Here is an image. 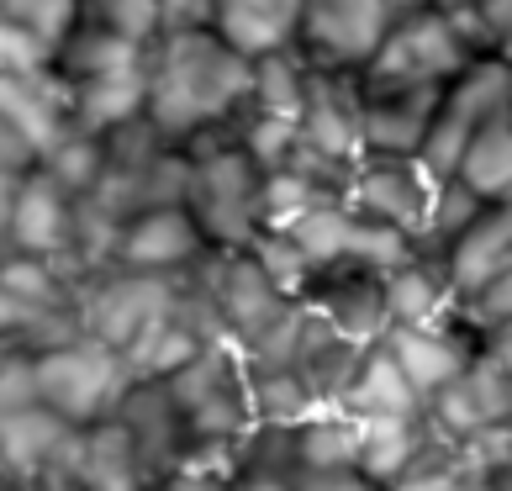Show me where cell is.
<instances>
[{
    "instance_id": "6da1fadb",
    "label": "cell",
    "mask_w": 512,
    "mask_h": 491,
    "mask_svg": "<svg viewBox=\"0 0 512 491\" xmlns=\"http://www.w3.org/2000/svg\"><path fill=\"white\" fill-rule=\"evenodd\" d=\"M254 69L227 53L212 32H164L143 64V122L164 143L191 148L233 132L249 117Z\"/></svg>"
},
{
    "instance_id": "7a4b0ae2",
    "label": "cell",
    "mask_w": 512,
    "mask_h": 491,
    "mask_svg": "<svg viewBox=\"0 0 512 491\" xmlns=\"http://www.w3.org/2000/svg\"><path fill=\"white\" fill-rule=\"evenodd\" d=\"M259 164L238 148V127L185 148V217L196 222L212 254H249L264 233L259 222Z\"/></svg>"
},
{
    "instance_id": "3957f363",
    "label": "cell",
    "mask_w": 512,
    "mask_h": 491,
    "mask_svg": "<svg viewBox=\"0 0 512 491\" xmlns=\"http://www.w3.org/2000/svg\"><path fill=\"white\" fill-rule=\"evenodd\" d=\"M138 386L117 349L96 344L85 333H64L53 344L32 349V396L69 428H96L117 418L122 396Z\"/></svg>"
},
{
    "instance_id": "277c9868",
    "label": "cell",
    "mask_w": 512,
    "mask_h": 491,
    "mask_svg": "<svg viewBox=\"0 0 512 491\" xmlns=\"http://www.w3.org/2000/svg\"><path fill=\"white\" fill-rule=\"evenodd\" d=\"M423 0H301L296 53L322 74H365L386 27Z\"/></svg>"
},
{
    "instance_id": "5b68a950",
    "label": "cell",
    "mask_w": 512,
    "mask_h": 491,
    "mask_svg": "<svg viewBox=\"0 0 512 491\" xmlns=\"http://www.w3.org/2000/svg\"><path fill=\"white\" fill-rule=\"evenodd\" d=\"M502 111H512V69L497 64V59L465 64L444 85L439 111H433V122H428V138L417 148V164H423L433 180H449L460 154H465V143L476 138L491 117H502Z\"/></svg>"
},
{
    "instance_id": "8992f818",
    "label": "cell",
    "mask_w": 512,
    "mask_h": 491,
    "mask_svg": "<svg viewBox=\"0 0 512 491\" xmlns=\"http://www.w3.org/2000/svg\"><path fill=\"white\" fill-rule=\"evenodd\" d=\"M465 64H476V53L460 43V32L449 27L444 11L412 6L386 27L375 59L365 64L359 80L375 85H449Z\"/></svg>"
},
{
    "instance_id": "52a82bcc",
    "label": "cell",
    "mask_w": 512,
    "mask_h": 491,
    "mask_svg": "<svg viewBox=\"0 0 512 491\" xmlns=\"http://www.w3.org/2000/svg\"><path fill=\"white\" fill-rule=\"evenodd\" d=\"M439 180L417 159H359L344 180V206L354 217H370L381 228H396L407 243L423 228Z\"/></svg>"
},
{
    "instance_id": "ba28073f",
    "label": "cell",
    "mask_w": 512,
    "mask_h": 491,
    "mask_svg": "<svg viewBox=\"0 0 512 491\" xmlns=\"http://www.w3.org/2000/svg\"><path fill=\"white\" fill-rule=\"evenodd\" d=\"M444 85H375L359 80V143L365 159H417Z\"/></svg>"
},
{
    "instance_id": "9c48e42d",
    "label": "cell",
    "mask_w": 512,
    "mask_h": 491,
    "mask_svg": "<svg viewBox=\"0 0 512 491\" xmlns=\"http://www.w3.org/2000/svg\"><path fill=\"white\" fill-rule=\"evenodd\" d=\"M212 254L185 217V206H154L117 222V243H111L106 270H132V275H185Z\"/></svg>"
},
{
    "instance_id": "30bf717a",
    "label": "cell",
    "mask_w": 512,
    "mask_h": 491,
    "mask_svg": "<svg viewBox=\"0 0 512 491\" xmlns=\"http://www.w3.org/2000/svg\"><path fill=\"white\" fill-rule=\"evenodd\" d=\"M74 196H64L43 169H27L11 191L6 212V254L27 259H53L74 270Z\"/></svg>"
},
{
    "instance_id": "8fae6325",
    "label": "cell",
    "mask_w": 512,
    "mask_h": 491,
    "mask_svg": "<svg viewBox=\"0 0 512 491\" xmlns=\"http://www.w3.org/2000/svg\"><path fill=\"white\" fill-rule=\"evenodd\" d=\"M296 138L307 154L338 169H354L365 159V143H359V74H322V69L307 74Z\"/></svg>"
},
{
    "instance_id": "7c38bea8",
    "label": "cell",
    "mask_w": 512,
    "mask_h": 491,
    "mask_svg": "<svg viewBox=\"0 0 512 491\" xmlns=\"http://www.w3.org/2000/svg\"><path fill=\"white\" fill-rule=\"evenodd\" d=\"M301 312L317 317L322 328L354 338V344H375L386 333V301H381V275L359 270V264H328L312 275Z\"/></svg>"
},
{
    "instance_id": "4fadbf2b",
    "label": "cell",
    "mask_w": 512,
    "mask_h": 491,
    "mask_svg": "<svg viewBox=\"0 0 512 491\" xmlns=\"http://www.w3.org/2000/svg\"><path fill=\"white\" fill-rule=\"evenodd\" d=\"M117 428L127 433V444H132V455H138L148 486L180 476V470L191 465V439H185V428H180V418H175V407H169L159 381H138L122 396Z\"/></svg>"
},
{
    "instance_id": "5bb4252c",
    "label": "cell",
    "mask_w": 512,
    "mask_h": 491,
    "mask_svg": "<svg viewBox=\"0 0 512 491\" xmlns=\"http://www.w3.org/2000/svg\"><path fill=\"white\" fill-rule=\"evenodd\" d=\"M375 344L386 349V360L402 370V381L417 391V402H433L444 386H454L470 365L476 344L460 328H386Z\"/></svg>"
},
{
    "instance_id": "9a60e30c",
    "label": "cell",
    "mask_w": 512,
    "mask_h": 491,
    "mask_svg": "<svg viewBox=\"0 0 512 491\" xmlns=\"http://www.w3.org/2000/svg\"><path fill=\"white\" fill-rule=\"evenodd\" d=\"M296 22H301V0H212L206 32L227 53H238L243 64H259L270 53L296 48Z\"/></svg>"
},
{
    "instance_id": "2e32d148",
    "label": "cell",
    "mask_w": 512,
    "mask_h": 491,
    "mask_svg": "<svg viewBox=\"0 0 512 491\" xmlns=\"http://www.w3.org/2000/svg\"><path fill=\"white\" fill-rule=\"evenodd\" d=\"M0 122L16 132V143L32 154V164L69 132V106L59 74H27V80H0Z\"/></svg>"
},
{
    "instance_id": "e0dca14e",
    "label": "cell",
    "mask_w": 512,
    "mask_h": 491,
    "mask_svg": "<svg viewBox=\"0 0 512 491\" xmlns=\"http://www.w3.org/2000/svg\"><path fill=\"white\" fill-rule=\"evenodd\" d=\"M386 328H460L454 323V296L444 280V264L433 259H402L381 275Z\"/></svg>"
},
{
    "instance_id": "ac0fdd59",
    "label": "cell",
    "mask_w": 512,
    "mask_h": 491,
    "mask_svg": "<svg viewBox=\"0 0 512 491\" xmlns=\"http://www.w3.org/2000/svg\"><path fill=\"white\" fill-rule=\"evenodd\" d=\"M502 264H512V201H491V206H481V217L460 233V243L444 254L449 296L454 301L470 296L481 280L497 275Z\"/></svg>"
},
{
    "instance_id": "d6986e66",
    "label": "cell",
    "mask_w": 512,
    "mask_h": 491,
    "mask_svg": "<svg viewBox=\"0 0 512 491\" xmlns=\"http://www.w3.org/2000/svg\"><path fill=\"white\" fill-rule=\"evenodd\" d=\"M433 433L417 418H359V444H354V470L375 491H386L391 481H402L407 470L428 455Z\"/></svg>"
},
{
    "instance_id": "ffe728a7",
    "label": "cell",
    "mask_w": 512,
    "mask_h": 491,
    "mask_svg": "<svg viewBox=\"0 0 512 491\" xmlns=\"http://www.w3.org/2000/svg\"><path fill=\"white\" fill-rule=\"evenodd\" d=\"M148 48L122 43L117 32L96 27L90 16H80V27L64 37V48L53 53V74L59 85H96V80H127V74H143Z\"/></svg>"
},
{
    "instance_id": "44dd1931",
    "label": "cell",
    "mask_w": 512,
    "mask_h": 491,
    "mask_svg": "<svg viewBox=\"0 0 512 491\" xmlns=\"http://www.w3.org/2000/svg\"><path fill=\"white\" fill-rule=\"evenodd\" d=\"M338 412H349L354 423L359 418H417L423 402H417V391L402 381V370L386 360V349L370 344L359 370L349 375L344 396H338Z\"/></svg>"
},
{
    "instance_id": "7402d4cb",
    "label": "cell",
    "mask_w": 512,
    "mask_h": 491,
    "mask_svg": "<svg viewBox=\"0 0 512 491\" xmlns=\"http://www.w3.org/2000/svg\"><path fill=\"white\" fill-rule=\"evenodd\" d=\"M449 180L460 185V191H470L481 206L512 201V111L491 117L476 138L465 143V154H460Z\"/></svg>"
},
{
    "instance_id": "603a6c76",
    "label": "cell",
    "mask_w": 512,
    "mask_h": 491,
    "mask_svg": "<svg viewBox=\"0 0 512 491\" xmlns=\"http://www.w3.org/2000/svg\"><path fill=\"white\" fill-rule=\"evenodd\" d=\"M286 444H291V476H307V470H354L359 423L338 407H322L286 433Z\"/></svg>"
},
{
    "instance_id": "cb8c5ba5",
    "label": "cell",
    "mask_w": 512,
    "mask_h": 491,
    "mask_svg": "<svg viewBox=\"0 0 512 491\" xmlns=\"http://www.w3.org/2000/svg\"><path fill=\"white\" fill-rule=\"evenodd\" d=\"M254 69V85H249V111L254 117H270V122H301V101H307V59L296 48L286 53H270V59L249 64Z\"/></svg>"
},
{
    "instance_id": "d4e9b609",
    "label": "cell",
    "mask_w": 512,
    "mask_h": 491,
    "mask_svg": "<svg viewBox=\"0 0 512 491\" xmlns=\"http://www.w3.org/2000/svg\"><path fill=\"white\" fill-rule=\"evenodd\" d=\"M476 217H481V201L470 196V191H460L454 180H439V191H433V206H428L423 228L412 233V254L444 264V254L454 249V243H460V233H465Z\"/></svg>"
},
{
    "instance_id": "484cf974",
    "label": "cell",
    "mask_w": 512,
    "mask_h": 491,
    "mask_svg": "<svg viewBox=\"0 0 512 491\" xmlns=\"http://www.w3.org/2000/svg\"><path fill=\"white\" fill-rule=\"evenodd\" d=\"M85 6L80 0H0V22L27 32L37 48H48V59L64 48V37L80 27Z\"/></svg>"
},
{
    "instance_id": "4316f807",
    "label": "cell",
    "mask_w": 512,
    "mask_h": 491,
    "mask_svg": "<svg viewBox=\"0 0 512 491\" xmlns=\"http://www.w3.org/2000/svg\"><path fill=\"white\" fill-rule=\"evenodd\" d=\"M454 323H460V333L470 338V344H476L481 333L512 323V264H502L491 280H481L470 296L454 301Z\"/></svg>"
},
{
    "instance_id": "83f0119b",
    "label": "cell",
    "mask_w": 512,
    "mask_h": 491,
    "mask_svg": "<svg viewBox=\"0 0 512 491\" xmlns=\"http://www.w3.org/2000/svg\"><path fill=\"white\" fill-rule=\"evenodd\" d=\"M85 16H90L96 27L117 32L122 43H132V48H154L159 37H164L154 0H101V6H90Z\"/></svg>"
},
{
    "instance_id": "f1b7e54d",
    "label": "cell",
    "mask_w": 512,
    "mask_h": 491,
    "mask_svg": "<svg viewBox=\"0 0 512 491\" xmlns=\"http://www.w3.org/2000/svg\"><path fill=\"white\" fill-rule=\"evenodd\" d=\"M48 69H53L48 48H37L27 32L0 22V80H27V74H48Z\"/></svg>"
},
{
    "instance_id": "f546056e",
    "label": "cell",
    "mask_w": 512,
    "mask_h": 491,
    "mask_svg": "<svg viewBox=\"0 0 512 491\" xmlns=\"http://www.w3.org/2000/svg\"><path fill=\"white\" fill-rule=\"evenodd\" d=\"M164 32H201L212 22V0H154Z\"/></svg>"
},
{
    "instance_id": "4dcf8cb0",
    "label": "cell",
    "mask_w": 512,
    "mask_h": 491,
    "mask_svg": "<svg viewBox=\"0 0 512 491\" xmlns=\"http://www.w3.org/2000/svg\"><path fill=\"white\" fill-rule=\"evenodd\" d=\"M470 16L481 22L486 53H497L507 37H512V0H470Z\"/></svg>"
},
{
    "instance_id": "1f68e13d",
    "label": "cell",
    "mask_w": 512,
    "mask_h": 491,
    "mask_svg": "<svg viewBox=\"0 0 512 491\" xmlns=\"http://www.w3.org/2000/svg\"><path fill=\"white\" fill-rule=\"evenodd\" d=\"M222 491H296V481H291V476H280V470H254V465H238V470H227Z\"/></svg>"
},
{
    "instance_id": "d6a6232c",
    "label": "cell",
    "mask_w": 512,
    "mask_h": 491,
    "mask_svg": "<svg viewBox=\"0 0 512 491\" xmlns=\"http://www.w3.org/2000/svg\"><path fill=\"white\" fill-rule=\"evenodd\" d=\"M296 491H375L359 470H307V476H291Z\"/></svg>"
},
{
    "instance_id": "836d02e7",
    "label": "cell",
    "mask_w": 512,
    "mask_h": 491,
    "mask_svg": "<svg viewBox=\"0 0 512 491\" xmlns=\"http://www.w3.org/2000/svg\"><path fill=\"white\" fill-rule=\"evenodd\" d=\"M476 354H481V360H491L497 370H507V375H512V323H507V328L481 333V338H476Z\"/></svg>"
},
{
    "instance_id": "e575fe53",
    "label": "cell",
    "mask_w": 512,
    "mask_h": 491,
    "mask_svg": "<svg viewBox=\"0 0 512 491\" xmlns=\"http://www.w3.org/2000/svg\"><path fill=\"white\" fill-rule=\"evenodd\" d=\"M423 6H433V11H460V6H470V0H423Z\"/></svg>"
},
{
    "instance_id": "d590c367",
    "label": "cell",
    "mask_w": 512,
    "mask_h": 491,
    "mask_svg": "<svg viewBox=\"0 0 512 491\" xmlns=\"http://www.w3.org/2000/svg\"><path fill=\"white\" fill-rule=\"evenodd\" d=\"M486 486H491V491H512V470H502V476H491Z\"/></svg>"
},
{
    "instance_id": "8d00e7d4",
    "label": "cell",
    "mask_w": 512,
    "mask_h": 491,
    "mask_svg": "<svg viewBox=\"0 0 512 491\" xmlns=\"http://www.w3.org/2000/svg\"><path fill=\"white\" fill-rule=\"evenodd\" d=\"M491 59H497V64H507V69H512V37H507V43H502L497 53H491Z\"/></svg>"
},
{
    "instance_id": "74e56055",
    "label": "cell",
    "mask_w": 512,
    "mask_h": 491,
    "mask_svg": "<svg viewBox=\"0 0 512 491\" xmlns=\"http://www.w3.org/2000/svg\"><path fill=\"white\" fill-rule=\"evenodd\" d=\"M0 491H11V470H6V460H0Z\"/></svg>"
},
{
    "instance_id": "f35d334b",
    "label": "cell",
    "mask_w": 512,
    "mask_h": 491,
    "mask_svg": "<svg viewBox=\"0 0 512 491\" xmlns=\"http://www.w3.org/2000/svg\"><path fill=\"white\" fill-rule=\"evenodd\" d=\"M80 6H85V11H90V6H101V0H80Z\"/></svg>"
}]
</instances>
